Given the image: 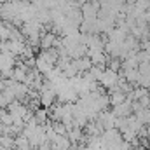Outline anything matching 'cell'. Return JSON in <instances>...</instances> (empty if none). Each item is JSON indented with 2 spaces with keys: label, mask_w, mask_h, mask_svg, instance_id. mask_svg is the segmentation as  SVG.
Segmentation results:
<instances>
[{
  "label": "cell",
  "mask_w": 150,
  "mask_h": 150,
  "mask_svg": "<svg viewBox=\"0 0 150 150\" xmlns=\"http://www.w3.org/2000/svg\"><path fill=\"white\" fill-rule=\"evenodd\" d=\"M5 107H9V100L5 98L4 93H0V108H5Z\"/></svg>",
  "instance_id": "cell-1"
}]
</instances>
